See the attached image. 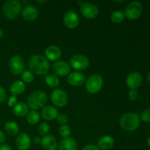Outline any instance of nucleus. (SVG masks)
<instances>
[{
  "label": "nucleus",
  "instance_id": "obj_11",
  "mask_svg": "<svg viewBox=\"0 0 150 150\" xmlns=\"http://www.w3.org/2000/svg\"><path fill=\"white\" fill-rule=\"evenodd\" d=\"M63 21L66 27L70 29H75L77 27L79 23V16L73 10H69L64 13Z\"/></svg>",
  "mask_w": 150,
  "mask_h": 150
},
{
  "label": "nucleus",
  "instance_id": "obj_1",
  "mask_svg": "<svg viewBox=\"0 0 150 150\" xmlns=\"http://www.w3.org/2000/svg\"><path fill=\"white\" fill-rule=\"evenodd\" d=\"M29 68L33 74L43 76L49 70L50 64L48 60L43 56L35 55L29 59Z\"/></svg>",
  "mask_w": 150,
  "mask_h": 150
},
{
  "label": "nucleus",
  "instance_id": "obj_41",
  "mask_svg": "<svg viewBox=\"0 0 150 150\" xmlns=\"http://www.w3.org/2000/svg\"><path fill=\"white\" fill-rule=\"evenodd\" d=\"M147 80H148V81L150 83V71L149 72V73H148V75H147Z\"/></svg>",
  "mask_w": 150,
  "mask_h": 150
},
{
  "label": "nucleus",
  "instance_id": "obj_32",
  "mask_svg": "<svg viewBox=\"0 0 150 150\" xmlns=\"http://www.w3.org/2000/svg\"><path fill=\"white\" fill-rule=\"evenodd\" d=\"M57 119V121H58V122L59 123L60 125H66L69 121L68 117H67L65 114H58Z\"/></svg>",
  "mask_w": 150,
  "mask_h": 150
},
{
  "label": "nucleus",
  "instance_id": "obj_34",
  "mask_svg": "<svg viewBox=\"0 0 150 150\" xmlns=\"http://www.w3.org/2000/svg\"><path fill=\"white\" fill-rule=\"evenodd\" d=\"M17 103V98L15 95H12L10 98L8 99V101H7V104L10 107L14 106Z\"/></svg>",
  "mask_w": 150,
  "mask_h": 150
},
{
  "label": "nucleus",
  "instance_id": "obj_10",
  "mask_svg": "<svg viewBox=\"0 0 150 150\" xmlns=\"http://www.w3.org/2000/svg\"><path fill=\"white\" fill-rule=\"evenodd\" d=\"M80 10L81 14L88 19L95 18L99 13L98 6L91 2H83L80 7Z\"/></svg>",
  "mask_w": 150,
  "mask_h": 150
},
{
  "label": "nucleus",
  "instance_id": "obj_44",
  "mask_svg": "<svg viewBox=\"0 0 150 150\" xmlns=\"http://www.w3.org/2000/svg\"><path fill=\"white\" fill-rule=\"evenodd\" d=\"M38 3H45L46 2V1H38Z\"/></svg>",
  "mask_w": 150,
  "mask_h": 150
},
{
  "label": "nucleus",
  "instance_id": "obj_39",
  "mask_svg": "<svg viewBox=\"0 0 150 150\" xmlns=\"http://www.w3.org/2000/svg\"><path fill=\"white\" fill-rule=\"evenodd\" d=\"M34 143L35 144H41V139L40 138L38 137V136H37V137H35L34 138Z\"/></svg>",
  "mask_w": 150,
  "mask_h": 150
},
{
  "label": "nucleus",
  "instance_id": "obj_38",
  "mask_svg": "<svg viewBox=\"0 0 150 150\" xmlns=\"http://www.w3.org/2000/svg\"><path fill=\"white\" fill-rule=\"evenodd\" d=\"M0 150H12L11 147L7 144H1L0 146Z\"/></svg>",
  "mask_w": 150,
  "mask_h": 150
},
{
  "label": "nucleus",
  "instance_id": "obj_18",
  "mask_svg": "<svg viewBox=\"0 0 150 150\" xmlns=\"http://www.w3.org/2000/svg\"><path fill=\"white\" fill-rule=\"evenodd\" d=\"M41 144L45 150H57V141L52 135H46L41 139Z\"/></svg>",
  "mask_w": 150,
  "mask_h": 150
},
{
  "label": "nucleus",
  "instance_id": "obj_26",
  "mask_svg": "<svg viewBox=\"0 0 150 150\" xmlns=\"http://www.w3.org/2000/svg\"><path fill=\"white\" fill-rule=\"evenodd\" d=\"M26 120L30 125H36L40 121V114L37 111L32 110L26 115Z\"/></svg>",
  "mask_w": 150,
  "mask_h": 150
},
{
  "label": "nucleus",
  "instance_id": "obj_15",
  "mask_svg": "<svg viewBox=\"0 0 150 150\" xmlns=\"http://www.w3.org/2000/svg\"><path fill=\"white\" fill-rule=\"evenodd\" d=\"M31 146V139L28 134L22 133L17 136L16 146L19 150H28Z\"/></svg>",
  "mask_w": 150,
  "mask_h": 150
},
{
  "label": "nucleus",
  "instance_id": "obj_7",
  "mask_svg": "<svg viewBox=\"0 0 150 150\" xmlns=\"http://www.w3.org/2000/svg\"><path fill=\"white\" fill-rule=\"evenodd\" d=\"M70 65L76 70H82L87 68L89 65V60L86 56L76 54L70 58Z\"/></svg>",
  "mask_w": 150,
  "mask_h": 150
},
{
  "label": "nucleus",
  "instance_id": "obj_17",
  "mask_svg": "<svg viewBox=\"0 0 150 150\" xmlns=\"http://www.w3.org/2000/svg\"><path fill=\"white\" fill-rule=\"evenodd\" d=\"M39 16V12L36 7L33 6H26L22 10V16L23 18L29 21H35L38 18Z\"/></svg>",
  "mask_w": 150,
  "mask_h": 150
},
{
  "label": "nucleus",
  "instance_id": "obj_33",
  "mask_svg": "<svg viewBox=\"0 0 150 150\" xmlns=\"http://www.w3.org/2000/svg\"><path fill=\"white\" fill-rule=\"evenodd\" d=\"M129 99L131 101H135L138 98V92L136 89H130L128 94Z\"/></svg>",
  "mask_w": 150,
  "mask_h": 150
},
{
  "label": "nucleus",
  "instance_id": "obj_8",
  "mask_svg": "<svg viewBox=\"0 0 150 150\" xmlns=\"http://www.w3.org/2000/svg\"><path fill=\"white\" fill-rule=\"evenodd\" d=\"M9 68L13 74H21L24 70V62L23 58L19 55L13 56L9 62Z\"/></svg>",
  "mask_w": 150,
  "mask_h": 150
},
{
  "label": "nucleus",
  "instance_id": "obj_30",
  "mask_svg": "<svg viewBox=\"0 0 150 150\" xmlns=\"http://www.w3.org/2000/svg\"><path fill=\"white\" fill-rule=\"evenodd\" d=\"M50 130V126L48 123L46 122H42L38 126V131L40 136H45L48 134V133Z\"/></svg>",
  "mask_w": 150,
  "mask_h": 150
},
{
  "label": "nucleus",
  "instance_id": "obj_36",
  "mask_svg": "<svg viewBox=\"0 0 150 150\" xmlns=\"http://www.w3.org/2000/svg\"><path fill=\"white\" fill-rule=\"evenodd\" d=\"M82 150H99V149H98V148L96 146H95V145L89 144L85 146Z\"/></svg>",
  "mask_w": 150,
  "mask_h": 150
},
{
  "label": "nucleus",
  "instance_id": "obj_24",
  "mask_svg": "<svg viewBox=\"0 0 150 150\" xmlns=\"http://www.w3.org/2000/svg\"><path fill=\"white\" fill-rule=\"evenodd\" d=\"M4 130L10 136H15L18 133V125L13 121H8L4 125Z\"/></svg>",
  "mask_w": 150,
  "mask_h": 150
},
{
  "label": "nucleus",
  "instance_id": "obj_4",
  "mask_svg": "<svg viewBox=\"0 0 150 150\" xmlns=\"http://www.w3.org/2000/svg\"><path fill=\"white\" fill-rule=\"evenodd\" d=\"M21 3L17 0L6 1L2 7L4 16L8 19H15L21 12Z\"/></svg>",
  "mask_w": 150,
  "mask_h": 150
},
{
  "label": "nucleus",
  "instance_id": "obj_2",
  "mask_svg": "<svg viewBox=\"0 0 150 150\" xmlns=\"http://www.w3.org/2000/svg\"><path fill=\"white\" fill-rule=\"evenodd\" d=\"M120 125L126 131H134L140 126V117L135 113H127L120 117Z\"/></svg>",
  "mask_w": 150,
  "mask_h": 150
},
{
  "label": "nucleus",
  "instance_id": "obj_20",
  "mask_svg": "<svg viewBox=\"0 0 150 150\" xmlns=\"http://www.w3.org/2000/svg\"><path fill=\"white\" fill-rule=\"evenodd\" d=\"M78 144L73 138L68 137L61 141L59 145V150H77Z\"/></svg>",
  "mask_w": 150,
  "mask_h": 150
},
{
  "label": "nucleus",
  "instance_id": "obj_29",
  "mask_svg": "<svg viewBox=\"0 0 150 150\" xmlns=\"http://www.w3.org/2000/svg\"><path fill=\"white\" fill-rule=\"evenodd\" d=\"M59 133L62 137L64 139L70 137V135L71 134V129L67 125H62L59 129Z\"/></svg>",
  "mask_w": 150,
  "mask_h": 150
},
{
  "label": "nucleus",
  "instance_id": "obj_35",
  "mask_svg": "<svg viewBox=\"0 0 150 150\" xmlns=\"http://www.w3.org/2000/svg\"><path fill=\"white\" fill-rule=\"evenodd\" d=\"M6 99V92L4 88L0 86V103L4 102Z\"/></svg>",
  "mask_w": 150,
  "mask_h": 150
},
{
  "label": "nucleus",
  "instance_id": "obj_13",
  "mask_svg": "<svg viewBox=\"0 0 150 150\" xmlns=\"http://www.w3.org/2000/svg\"><path fill=\"white\" fill-rule=\"evenodd\" d=\"M143 78L141 73L138 72H133L129 74L126 79V84L130 89H137L142 83Z\"/></svg>",
  "mask_w": 150,
  "mask_h": 150
},
{
  "label": "nucleus",
  "instance_id": "obj_6",
  "mask_svg": "<svg viewBox=\"0 0 150 150\" xmlns=\"http://www.w3.org/2000/svg\"><path fill=\"white\" fill-rule=\"evenodd\" d=\"M103 84V79L100 75L93 74L89 76L86 82V89L89 93L96 94Z\"/></svg>",
  "mask_w": 150,
  "mask_h": 150
},
{
  "label": "nucleus",
  "instance_id": "obj_37",
  "mask_svg": "<svg viewBox=\"0 0 150 150\" xmlns=\"http://www.w3.org/2000/svg\"><path fill=\"white\" fill-rule=\"evenodd\" d=\"M6 141V136L1 130H0V144L4 143Z\"/></svg>",
  "mask_w": 150,
  "mask_h": 150
},
{
  "label": "nucleus",
  "instance_id": "obj_25",
  "mask_svg": "<svg viewBox=\"0 0 150 150\" xmlns=\"http://www.w3.org/2000/svg\"><path fill=\"white\" fill-rule=\"evenodd\" d=\"M45 81L48 86L56 88L59 84V79L55 74H48L45 76Z\"/></svg>",
  "mask_w": 150,
  "mask_h": 150
},
{
  "label": "nucleus",
  "instance_id": "obj_19",
  "mask_svg": "<svg viewBox=\"0 0 150 150\" xmlns=\"http://www.w3.org/2000/svg\"><path fill=\"white\" fill-rule=\"evenodd\" d=\"M58 111L57 108L51 105H47L43 107V108L41 111V116L42 118L48 121L54 120L57 119L58 116Z\"/></svg>",
  "mask_w": 150,
  "mask_h": 150
},
{
  "label": "nucleus",
  "instance_id": "obj_14",
  "mask_svg": "<svg viewBox=\"0 0 150 150\" xmlns=\"http://www.w3.org/2000/svg\"><path fill=\"white\" fill-rule=\"evenodd\" d=\"M85 76L83 73L79 71H74L67 76V82L72 86H81L85 82Z\"/></svg>",
  "mask_w": 150,
  "mask_h": 150
},
{
  "label": "nucleus",
  "instance_id": "obj_23",
  "mask_svg": "<svg viewBox=\"0 0 150 150\" xmlns=\"http://www.w3.org/2000/svg\"><path fill=\"white\" fill-rule=\"evenodd\" d=\"M25 89H26V85H25L24 82L20 80L15 81L12 83L10 88V91L13 94V95H15V96L23 93Z\"/></svg>",
  "mask_w": 150,
  "mask_h": 150
},
{
  "label": "nucleus",
  "instance_id": "obj_21",
  "mask_svg": "<svg viewBox=\"0 0 150 150\" xmlns=\"http://www.w3.org/2000/svg\"><path fill=\"white\" fill-rule=\"evenodd\" d=\"M29 106L25 103H18L13 106V113L18 117H25L29 112Z\"/></svg>",
  "mask_w": 150,
  "mask_h": 150
},
{
  "label": "nucleus",
  "instance_id": "obj_12",
  "mask_svg": "<svg viewBox=\"0 0 150 150\" xmlns=\"http://www.w3.org/2000/svg\"><path fill=\"white\" fill-rule=\"evenodd\" d=\"M52 70L56 76H67L70 71V64L64 61H57L52 65Z\"/></svg>",
  "mask_w": 150,
  "mask_h": 150
},
{
  "label": "nucleus",
  "instance_id": "obj_9",
  "mask_svg": "<svg viewBox=\"0 0 150 150\" xmlns=\"http://www.w3.org/2000/svg\"><path fill=\"white\" fill-rule=\"evenodd\" d=\"M51 100L54 105L62 108L67 104V95L62 89H56L51 93Z\"/></svg>",
  "mask_w": 150,
  "mask_h": 150
},
{
  "label": "nucleus",
  "instance_id": "obj_22",
  "mask_svg": "<svg viewBox=\"0 0 150 150\" xmlns=\"http://www.w3.org/2000/svg\"><path fill=\"white\" fill-rule=\"evenodd\" d=\"M114 140L111 136H104L98 142V146L102 150H109L113 147Z\"/></svg>",
  "mask_w": 150,
  "mask_h": 150
},
{
  "label": "nucleus",
  "instance_id": "obj_31",
  "mask_svg": "<svg viewBox=\"0 0 150 150\" xmlns=\"http://www.w3.org/2000/svg\"><path fill=\"white\" fill-rule=\"evenodd\" d=\"M141 119L145 122H150V108H147L142 111Z\"/></svg>",
  "mask_w": 150,
  "mask_h": 150
},
{
  "label": "nucleus",
  "instance_id": "obj_43",
  "mask_svg": "<svg viewBox=\"0 0 150 150\" xmlns=\"http://www.w3.org/2000/svg\"><path fill=\"white\" fill-rule=\"evenodd\" d=\"M83 2L82 1H78V4H79V6H80V7L82 5V4H83Z\"/></svg>",
  "mask_w": 150,
  "mask_h": 150
},
{
  "label": "nucleus",
  "instance_id": "obj_5",
  "mask_svg": "<svg viewBox=\"0 0 150 150\" xmlns=\"http://www.w3.org/2000/svg\"><path fill=\"white\" fill-rule=\"evenodd\" d=\"M143 12V6L139 1H131L125 9V16L130 20L139 18Z\"/></svg>",
  "mask_w": 150,
  "mask_h": 150
},
{
  "label": "nucleus",
  "instance_id": "obj_28",
  "mask_svg": "<svg viewBox=\"0 0 150 150\" xmlns=\"http://www.w3.org/2000/svg\"><path fill=\"white\" fill-rule=\"evenodd\" d=\"M21 79L22 81L25 83H30L33 81L34 80V74L30 71V70H23V73H21Z\"/></svg>",
  "mask_w": 150,
  "mask_h": 150
},
{
  "label": "nucleus",
  "instance_id": "obj_27",
  "mask_svg": "<svg viewBox=\"0 0 150 150\" xmlns=\"http://www.w3.org/2000/svg\"><path fill=\"white\" fill-rule=\"evenodd\" d=\"M125 14L121 10H116L113 12L111 16V21L114 23H120L125 19Z\"/></svg>",
  "mask_w": 150,
  "mask_h": 150
},
{
  "label": "nucleus",
  "instance_id": "obj_42",
  "mask_svg": "<svg viewBox=\"0 0 150 150\" xmlns=\"http://www.w3.org/2000/svg\"><path fill=\"white\" fill-rule=\"evenodd\" d=\"M147 144H148V146L150 147V137L148 138V139H147Z\"/></svg>",
  "mask_w": 150,
  "mask_h": 150
},
{
  "label": "nucleus",
  "instance_id": "obj_16",
  "mask_svg": "<svg viewBox=\"0 0 150 150\" xmlns=\"http://www.w3.org/2000/svg\"><path fill=\"white\" fill-rule=\"evenodd\" d=\"M45 58L51 61H57L62 56V51L58 46L50 45L45 50Z\"/></svg>",
  "mask_w": 150,
  "mask_h": 150
},
{
  "label": "nucleus",
  "instance_id": "obj_3",
  "mask_svg": "<svg viewBox=\"0 0 150 150\" xmlns=\"http://www.w3.org/2000/svg\"><path fill=\"white\" fill-rule=\"evenodd\" d=\"M48 101V96L43 91H35L32 92L27 99V105L31 109L36 111L41 108H43L44 105Z\"/></svg>",
  "mask_w": 150,
  "mask_h": 150
},
{
  "label": "nucleus",
  "instance_id": "obj_40",
  "mask_svg": "<svg viewBox=\"0 0 150 150\" xmlns=\"http://www.w3.org/2000/svg\"><path fill=\"white\" fill-rule=\"evenodd\" d=\"M3 35H4V32H3L2 29H1V28H0V39H1V38H2Z\"/></svg>",
  "mask_w": 150,
  "mask_h": 150
},
{
  "label": "nucleus",
  "instance_id": "obj_45",
  "mask_svg": "<svg viewBox=\"0 0 150 150\" xmlns=\"http://www.w3.org/2000/svg\"><path fill=\"white\" fill-rule=\"evenodd\" d=\"M116 2H123L124 1H115Z\"/></svg>",
  "mask_w": 150,
  "mask_h": 150
}]
</instances>
